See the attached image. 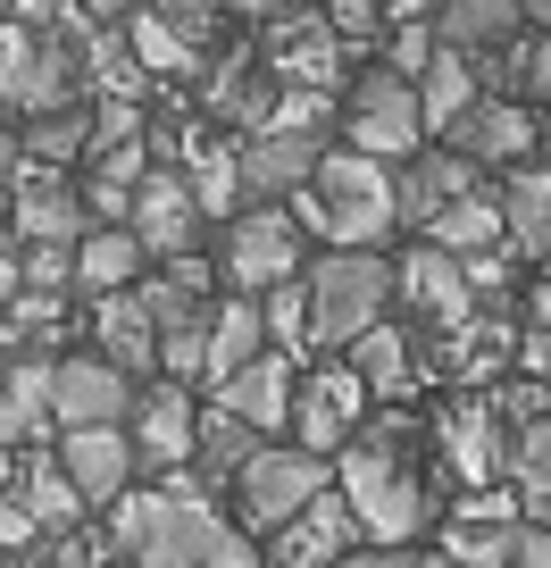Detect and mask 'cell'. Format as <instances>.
Masks as SVG:
<instances>
[{"instance_id":"obj_52","label":"cell","mask_w":551,"mask_h":568,"mask_svg":"<svg viewBox=\"0 0 551 568\" xmlns=\"http://www.w3.org/2000/svg\"><path fill=\"white\" fill-rule=\"evenodd\" d=\"M418 568H451V560H418Z\"/></svg>"},{"instance_id":"obj_19","label":"cell","mask_w":551,"mask_h":568,"mask_svg":"<svg viewBox=\"0 0 551 568\" xmlns=\"http://www.w3.org/2000/svg\"><path fill=\"white\" fill-rule=\"evenodd\" d=\"M9 226H18V243H59V251H75V234H92V217H84V201H75L68 176L34 168V176L18 184V201H9Z\"/></svg>"},{"instance_id":"obj_12","label":"cell","mask_w":551,"mask_h":568,"mask_svg":"<svg viewBox=\"0 0 551 568\" xmlns=\"http://www.w3.org/2000/svg\"><path fill=\"white\" fill-rule=\"evenodd\" d=\"M359 409H368V393H359L351 368H309V376H293V418H285V435L326 460V452L359 426Z\"/></svg>"},{"instance_id":"obj_33","label":"cell","mask_w":551,"mask_h":568,"mask_svg":"<svg viewBox=\"0 0 551 568\" xmlns=\"http://www.w3.org/2000/svg\"><path fill=\"white\" fill-rule=\"evenodd\" d=\"M259 452V435H251L243 418H226V409H193V468H210V477H234V468Z\"/></svg>"},{"instance_id":"obj_48","label":"cell","mask_w":551,"mask_h":568,"mask_svg":"<svg viewBox=\"0 0 551 568\" xmlns=\"http://www.w3.org/2000/svg\"><path fill=\"white\" fill-rule=\"evenodd\" d=\"M92 18H125V9H134V0H84Z\"/></svg>"},{"instance_id":"obj_50","label":"cell","mask_w":551,"mask_h":568,"mask_svg":"<svg viewBox=\"0 0 551 568\" xmlns=\"http://www.w3.org/2000/svg\"><path fill=\"white\" fill-rule=\"evenodd\" d=\"M0 568H42V551H25V560H0Z\"/></svg>"},{"instance_id":"obj_35","label":"cell","mask_w":551,"mask_h":568,"mask_svg":"<svg viewBox=\"0 0 551 568\" xmlns=\"http://www.w3.org/2000/svg\"><path fill=\"white\" fill-rule=\"evenodd\" d=\"M510 535H518V518H510V527H493V518H451L435 560H451V568H501V560H510Z\"/></svg>"},{"instance_id":"obj_1","label":"cell","mask_w":551,"mask_h":568,"mask_svg":"<svg viewBox=\"0 0 551 568\" xmlns=\"http://www.w3.org/2000/svg\"><path fill=\"white\" fill-rule=\"evenodd\" d=\"M326 485L351 510V527L376 535L385 551H409V535H427V518H435V494L418 485L401 435H376V444H351L343 460H326Z\"/></svg>"},{"instance_id":"obj_18","label":"cell","mask_w":551,"mask_h":568,"mask_svg":"<svg viewBox=\"0 0 551 568\" xmlns=\"http://www.w3.org/2000/svg\"><path fill=\"white\" fill-rule=\"evenodd\" d=\"M435 444H443V460H451V477H460V485H493L510 435H501L493 402H451L443 418H435Z\"/></svg>"},{"instance_id":"obj_49","label":"cell","mask_w":551,"mask_h":568,"mask_svg":"<svg viewBox=\"0 0 551 568\" xmlns=\"http://www.w3.org/2000/svg\"><path fill=\"white\" fill-rule=\"evenodd\" d=\"M510 9H518V18H543V9H551V0H510Z\"/></svg>"},{"instance_id":"obj_2","label":"cell","mask_w":551,"mask_h":568,"mask_svg":"<svg viewBox=\"0 0 551 568\" xmlns=\"http://www.w3.org/2000/svg\"><path fill=\"white\" fill-rule=\"evenodd\" d=\"M285 217H309V234H326L335 251H376L392 234V168L359 160V151H318Z\"/></svg>"},{"instance_id":"obj_11","label":"cell","mask_w":551,"mask_h":568,"mask_svg":"<svg viewBox=\"0 0 551 568\" xmlns=\"http://www.w3.org/2000/svg\"><path fill=\"white\" fill-rule=\"evenodd\" d=\"M134 376H118L109 359L75 352V359H51V426H125V409H134Z\"/></svg>"},{"instance_id":"obj_14","label":"cell","mask_w":551,"mask_h":568,"mask_svg":"<svg viewBox=\"0 0 551 568\" xmlns=\"http://www.w3.org/2000/svg\"><path fill=\"white\" fill-rule=\"evenodd\" d=\"M125 444H134V468H167L176 477L184 460H193V393L184 385H151L134 393V409H125Z\"/></svg>"},{"instance_id":"obj_20","label":"cell","mask_w":551,"mask_h":568,"mask_svg":"<svg viewBox=\"0 0 551 568\" xmlns=\"http://www.w3.org/2000/svg\"><path fill=\"white\" fill-rule=\"evenodd\" d=\"M392 293H401V302L418 310L427 326H443V335L477 318V302H468V284H460V267H451L443 251H409V260H392Z\"/></svg>"},{"instance_id":"obj_23","label":"cell","mask_w":551,"mask_h":568,"mask_svg":"<svg viewBox=\"0 0 551 568\" xmlns=\"http://www.w3.org/2000/svg\"><path fill=\"white\" fill-rule=\"evenodd\" d=\"M143 276V251H134V234L125 226H92V234H75V251H68V293H125V284Z\"/></svg>"},{"instance_id":"obj_7","label":"cell","mask_w":551,"mask_h":568,"mask_svg":"<svg viewBox=\"0 0 551 568\" xmlns=\"http://www.w3.org/2000/svg\"><path fill=\"white\" fill-rule=\"evenodd\" d=\"M343 151H359V160H376V168H392V160H418V92L401 84V75H359L351 84V109H343Z\"/></svg>"},{"instance_id":"obj_15","label":"cell","mask_w":551,"mask_h":568,"mask_svg":"<svg viewBox=\"0 0 551 568\" xmlns=\"http://www.w3.org/2000/svg\"><path fill=\"white\" fill-rule=\"evenodd\" d=\"M343 551H359V527H351V510L335 501V485H326L318 501H302V510L276 527V544L259 551V568H335Z\"/></svg>"},{"instance_id":"obj_10","label":"cell","mask_w":551,"mask_h":568,"mask_svg":"<svg viewBox=\"0 0 551 568\" xmlns=\"http://www.w3.org/2000/svg\"><path fill=\"white\" fill-rule=\"evenodd\" d=\"M51 468L68 477V494L84 501V510H109L125 485L143 477V468H134V444H125V426H75V435H59Z\"/></svg>"},{"instance_id":"obj_28","label":"cell","mask_w":551,"mask_h":568,"mask_svg":"<svg viewBox=\"0 0 551 568\" xmlns=\"http://www.w3.org/2000/svg\"><path fill=\"white\" fill-rule=\"evenodd\" d=\"M510 26H518V9L510 0H443V9H435V51H501V42H510Z\"/></svg>"},{"instance_id":"obj_8","label":"cell","mask_w":551,"mask_h":568,"mask_svg":"<svg viewBox=\"0 0 551 568\" xmlns=\"http://www.w3.org/2000/svg\"><path fill=\"white\" fill-rule=\"evenodd\" d=\"M125 234H134L143 260H184V251L201 243V210H193L176 168H143V176H134V193H125Z\"/></svg>"},{"instance_id":"obj_31","label":"cell","mask_w":551,"mask_h":568,"mask_svg":"<svg viewBox=\"0 0 551 568\" xmlns=\"http://www.w3.org/2000/svg\"><path fill=\"white\" fill-rule=\"evenodd\" d=\"M9 494H18V510L42 527V544H51V535H75V527H84V501L68 494V477H59L51 460H34L18 485H9Z\"/></svg>"},{"instance_id":"obj_25","label":"cell","mask_w":551,"mask_h":568,"mask_svg":"<svg viewBox=\"0 0 551 568\" xmlns=\"http://www.w3.org/2000/svg\"><path fill=\"white\" fill-rule=\"evenodd\" d=\"M418 335H401V326H385L376 318L368 335L351 343V376H359V393H376V402H401L409 385H418V352H409Z\"/></svg>"},{"instance_id":"obj_13","label":"cell","mask_w":551,"mask_h":568,"mask_svg":"<svg viewBox=\"0 0 551 568\" xmlns=\"http://www.w3.org/2000/svg\"><path fill=\"white\" fill-rule=\"evenodd\" d=\"M259 75L276 92H335L343 84V42L326 34L318 9H293V18H276V51H267Z\"/></svg>"},{"instance_id":"obj_5","label":"cell","mask_w":551,"mask_h":568,"mask_svg":"<svg viewBox=\"0 0 551 568\" xmlns=\"http://www.w3.org/2000/svg\"><path fill=\"white\" fill-rule=\"evenodd\" d=\"M226 485H234L243 527H251V535H276L293 510H302V501L326 494V460H318V452H302V444H259Z\"/></svg>"},{"instance_id":"obj_41","label":"cell","mask_w":551,"mask_h":568,"mask_svg":"<svg viewBox=\"0 0 551 568\" xmlns=\"http://www.w3.org/2000/svg\"><path fill=\"white\" fill-rule=\"evenodd\" d=\"M318 18H326V34H335V42H368L376 34V0H326Z\"/></svg>"},{"instance_id":"obj_45","label":"cell","mask_w":551,"mask_h":568,"mask_svg":"<svg viewBox=\"0 0 551 568\" xmlns=\"http://www.w3.org/2000/svg\"><path fill=\"white\" fill-rule=\"evenodd\" d=\"M443 0H376V18H392V26H427Z\"/></svg>"},{"instance_id":"obj_46","label":"cell","mask_w":551,"mask_h":568,"mask_svg":"<svg viewBox=\"0 0 551 568\" xmlns=\"http://www.w3.org/2000/svg\"><path fill=\"white\" fill-rule=\"evenodd\" d=\"M9 293H18V243L0 234V302H9Z\"/></svg>"},{"instance_id":"obj_6","label":"cell","mask_w":551,"mask_h":568,"mask_svg":"<svg viewBox=\"0 0 551 568\" xmlns=\"http://www.w3.org/2000/svg\"><path fill=\"white\" fill-rule=\"evenodd\" d=\"M217 276L234 284V302H259L285 276H302V226L285 210H234L226 251H217Z\"/></svg>"},{"instance_id":"obj_17","label":"cell","mask_w":551,"mask_h":568,"mask_svg":"<svg viewBox=\"0 0 551 568\" xmlns=\"http://www.w3.org/2000/svg\"><path fill=\"white\" fill-rule=\"evenodd\" d=\"M326 142H302V134H251L234 142V193H259V201H293L309 184Z\"/></svg>"},{"instance_id":"obj_47","label":"cell","mask_w":551,"mask_h":568,"mask_svg":"<svg viewBox=\"0 0 551 568\" xmlns=\"http://www.w3.org/2000/svg\"><path fill=\"white\" fill-rule=\"evenodd\" d=\"M243 9H259V18H293V9H318V0H243Z\"/></svg>"},{"instance_id":"obj_44","label":"cell","mask_w":551,"mask_h":568,"mask_svg":"<svg viewBox=\"0 0 551 568\" xmlns=\"http://www.w3.org/2000/svg\"><path fill=\"white\" fill-rule=\"evenodd\" d=\"M9 9H18V26H25V34H42V26H59V18H68V0H9Z\"/></svg>"},{"instance_id":"obj_27","label":"cell","mask_w":551,"mask_h":568,"mask_svg":"<svg viewBox=\"0 0 551 568\" xmlns=\"http://www.w3.org/2000/svg\"><path fill=\"white\" fill-rule=\"evenodd\" d=\"M92 335H101V352H92V359H109L118 376H143L151 368V318L134 310V284L92 302Z\"/></svg>"},{"instance_id":"obj_40","label":"cell","mask_w":551,"mask_h":568,"mask_svg":"<svg viewBox=\"0 0 551 568\" xmlns=\"http://www.w3.org/2000/svg\"><path fill=\"white\" fill-rule=\"evenodd\" d=\"M201 568H259V544H251L234 518H217V535H210V551H201Z\"/></svg>"},{"instance_id":"obj_34","label":"cell","mask_w":551,"mask_h":568,"mask_svg":"<svg viewBox=\"0 0 551 568\" xmlns=\"http://www.w3.org/2000/svg\"><path fill=\"white\" fill-rule=\"evenodd\" d=\"M125 59H134L143 75H184V68H193V51L167 34L160 9H125Z\"/></svg>"},{"instance_id":"obj_3","label":"cell","mask_w":551,"mask_h":568,"mask_svg":"<svg viewBox=\"0 0 551 568\" xmlns=\"http://www.w3.org/2000/svg\"><path fill=\"white\" fill-rule=\"evenodd\" d=\"M302 293H309V352H351L392 302V260L385 251H326V260H309Z\"/></svg>"},{"instance_id":"obj_53","label":"cell","mask_w":551,"mask_h":568,"mask_svg":"<svg viewBox=\"0 0 551 568\" xmlns=\"http://www.w3.org/2000/svg\"><path fill=\"white\" fill-rule=\"evenodd\" d=\"M0 368H9V359H0Z\"/></svg>"},{"instance_id":"obj_26","label":"cell","mask_w":551,"mask_h":568,"mask_svg":"<svg viewBox=\"0 0 551 568\" xmlns=\"http://www.w3.org/2000/svg\"><path fill=\"white\" fill-rule=\"evenodd\" d=\"M259 352H267L259 302H217V310H210V343H201V385H226V376L251 368Z\"/></svg>"},{"instance_id":"obj_24","label":"cell","mask_w":551,"mask_h":568,"mask_svg":"<svg viewBox=\"0 0 551 568\" xmlns=\"http://www.w3.org/2000/svg\"><path fill=\"white\" fill-rule=\"evenodd\" d=\"M42 426H51V359H9L0 368V452L42 444Z\"/></svg>"},{"instance_id":"obj_51","label":"cell","mask_w":551,"mask_h":568,"mask_svg":"<svg viewBox=\"0 0 551 568\" xmlns=\"http://www.w3.org/2000/svg\"><path fill=\"white\" fill-rule=\"evenodd\" d=\"M0 494H9V460H0Z\"/></svg>"},{"instance_id":"obj_36","label":"cell","mask_w":551,"mask_h":568,"mask_svg":"<svg viewBox=\"0 0 551 568\" xmlns=\"http://www.w3.org/2000/svg\"><path fill=\"white\" fill-rule=\"evenodd\" d=\"M184 193H193L201 217H234L243 201H234V151H201V168L184 176Z\"/></svg>"},{"instance_id":"obj_29","label":"cell","mask_w":551,"mask_h":568,"mask_svg":"<svg viewBox=\"0 0 551 568\" xmlns=\"http://www.w3.org/2000/svg\"><path fill=\"white\" fill-rule=\"evenodd\" d=\"M493 243H501V217H493V193H484V184L427 217V251H443V260H468V251H493Z\"/></svg>"},{"instance_id":"obj_22","label":"cell","mask_w":551,"mask_h":568,"mask_svg":"<svg viewBox=\"0 0 551 568\" xmlns=\"http://www.w3.org/2000/svg\"><path fill=\"white\" fill-rule=\"evenodd\" d=\"M493 217H501V234H510V251L518 260H543V243H551V184H543V168H501V193H493Z\"/></svg>"},{"instance_id":"obj_21","label":"cell","mask_w":551,"mask_h":568,"mask_svg":"<svg viewBox=\"0 0 551 568\" xmlns=\"http://www.w3.org/2000/svg\"><path fill=\"white\" fill-rule=\"evenodd\" d=\"M477 193V168L460 160V151H427V160L392 168V226H427L443 201Z\"/></svg>"},{"instance_id":"obj_42","label":"cell","mask_w":551,"mask_h":568,"mask_svg":"<svg viewBox=\"0 0 551 568\" xmlns=\"http://www.w3.org/2000/svg\"><path fill=\"white\" fill-rule=\"evenodd\" d=\"M501 568H551V535H543V518H518L510 560H501Z\"/></svg>"},{"instance_id":"obj_37","label":"cell","mask_w":551,"mask_h":568,"mask_svg":"<svg viewBox=\"0 0 551 568\" xmlns=\"http://www.w3.org/2000/svg\"><path fill=\"white\" fill-rule=\"evenodd\" d=\"M84 134H92V125L75 118V109H51V118H34L25 151H34V168H59V160H84Z\"/></svg>"},{"instance_id":"obj_30","label":"cell","mask_w":551,"mask_h":568,"mask_svg":"<svg viewBox=\"0 0 551 568\" xmlns=\"http://www.w3.org/2000/svg\"><path fill=\"white\" fill-rule=\"evenodd\" d=\"M409 92H418V134H443V125L477 101V68H468V59H451V51H435V68L418 75Z\"/></svg>"},{"instance_id":"obj_4","label":"cell","mask_w":551,"mask_h":568,"mask_svg":"<svg viewBox=\"0 0 551 568\" xmlns=\"http://www.w3.org/2000/svg\"><path fill=\"white\" fill-rule=\"evenodd\" d=\"M75 84H84V34L75 26H42V34L0 26V101L9 109L51 118V109L75 101Z\"/></svg>"},{"instance_id":"obj_16","label":"cell","mask_w":551,"mask_h":568,"mask_svg":"<svg viewBox=\"0 0 551 568\" xmlns=\"http://www.w3.org/2000/svg\"><path fill=\"white\" fill-rule=\"evenodd\" d=\"M217 409H226V418H243L259 444H276V435H285V418H293V359H285V352H259L251 368H234L226 385H217Z\"/></svg>"},{"instance_id":"obj_38","label":"cell","mask_w":551,"mask_h":568,"mask_svg":"<svg viewBox=\"0 0 551 568\" xmlns=\"http://www.w3.org/2000/svg\"><path fill=\"white\" fill-rule=\"evenodd\" d=\"M427 68H435V34H427V26H401V34H392V59H385V75L418 84Z\"/></svg>"},{"instance_id":"obj_32","label":"cell","mask_w":551,"mask_h":568,"mask_svg":"<svg viewBox=\"0 0 551 568\" xmlns=\"http://www.w3.org/2000/svg\"><path fill=\"white\" fill-rule=\"evenodd\" d=\"M484 84H493L484 101H510V92H518V109L543 101V84H551V51H543V34H527L518 51H510V42H501V51H484Z\"/></svg>"},{"instance_id":"obj_9","label":"cell","mask_w":551,"mask_h":568,"mask_svg":"<svg viewBox=\"0 0 551 568\" xmlns=\"http://www.w3.org/2000/svg\"><path fill=\"white\" fill-rule=\"evenodd\" d=\"M534 142H543L534 109H518V101H484V92L443 125V151H460L468 168H527V160H534Z\"/></svg>"},{"instance_id":"obj_43","label":"cell","mask_w":551,"mask_h":568,"mask_svg":"<svg viewBox=\"0 0 551 568\" xmlns=\"http://www.w3.org/2000/svg\"><path fill=\"white\" fill-rule=\"evenodd\" d=\"M335 568H418V551H385V544H368V551H343Z\"/></svg>"},{"instance_id":"obj_39","label":"cell","mask_w":551,"mask_h":568,"mask_svg":"<svg viewBox=\"0 0 551 568\" xmlns=\"http://www.w3.org/2000/svg\"><path fill=\"white\" fill-rule=\"evenodd\" d=\"M42 568H109V544L101 535H51V544H42Z\"/></svg>"}]
</instances>
